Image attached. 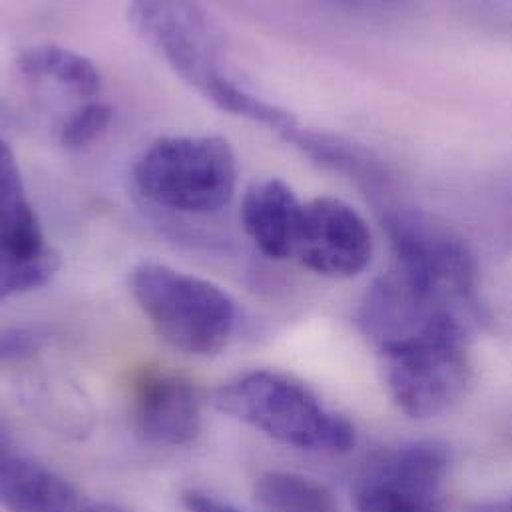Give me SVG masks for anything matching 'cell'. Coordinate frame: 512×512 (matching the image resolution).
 Returning a JSON list of instances; mask_svg holds the SVG:
<instances>
[{"mask_svg": "<svg viewBox=\"0 0 512 512\" xmlns=\"http://www.w3.org/2000/svg\"><path fill=\"white\" fill-rule=\"evenodd\" d=\"M373 254V238L361 214L337 198L303 206L295 256L307 269L345 279L361 273Z\"/></svg>", "mask_w": 512, "mask_h": 512, "instance_id": "cell-8", "label": "cell"}, {"mask_svg": "<svg viewBox=\"0 0 512 512\" xmlns=\"http://www.w3.org/2000/svg\"><path fill=\"white\" fill-rule=\"evenodd\" d=\"M471 512H512V497L481 503V505H477Z\"/></svg>", "mask_w": 512, "mask_h": 512, "instance_id": "cell-17", "label": "cell"}, {"mask_svg": "<svg viewBox=\"0 0 512 512\" xmlns=\"http://www.w3.org/2000/svg\"><path fill=\"white\" fill-rule=\"evenodd\" d=\"M16 66L24 78L52 82L78 98H94L102 86V76L92 60L56 44L26 48L16 58Z\"/></svg>", "mask_w": 512, "mask_h": 512, "instance_id": "cell-12", "label": "cell"}, {"mask_svg": "<svg viewBox=\"0 0 512 512\" xmlns=\"http://www.w3.org/2000/svg\"><path fill=\"white\" fill-rule=\"evenodd\" d=\"M132 425L150 445H190L202 429V399L196 385L172 371H144L132 391Z\"/></svg>", "mask_w": 512, "mask_h": 512, "instance_id": "cell-9", "label": "cell"}, {"mask_svg": "<svg viewBox=\"0 0 512 512\" xmlns=\"http://www.w3.org/2000/svg\"><path fill=\"white\" fill-rule=\"evenodd\" d=\"M130 291L158 337L186 355H218L232 339L238 309L216 283L160 261L130 271Z\"/></svg>", "mask_w": 512, "mask_h": 512, "instance_id": "cell-2", "label": "cell"}, {"mask_svg": "<svg viewBox=\"0 0 512 512\" xmlns=\"http://www.w3.org/2000/svg\"><path fill=\"white\" fill-rule=\"evenodd\" d=\"M2 505L8 512H78L80 501L70 483L46 467L4 453L0 469Z\"/></svg>", "mask_w": 512, "mask_h": 512, "instance_id": "cell-11", "label": "cell"}, {"mask_svg": "<svg viewBox=\"0 0 512 512\" xmlns=\"http://www.w3.org/2000/svg\"><path fill=\"white\" fill-rule=\"evenodd\" d=\"M40 337L30 329H8L2 335V359H24L30 357L38 349Z\"/></svg>", "mask_w": 512, "mask_h": 512, "instance_id": "cell-15", "label": "cell"}, {"mask_svg": "<svg viewBox=\"0 0 512 512\" xmlns=\"http://www.w3.org/2000/svg\"><path fill=\"white\" fill-rule=\"evenodd\" d=\"M134 28L198 92L226 76L224 44L208 12L192 2H136L130 8Z\"/></svg>", "mask_w": 512, "mask_h": 512, "instance_id": "cell-6", "label": "cell"}, {"mask_svg": "<svg viewBox=\"0 0 512 512\" xmlns=\"http://www.w3.org/2000/svg\"><path fill=\"white\" fill-rule=\"evenodd\" d=\"M112 108L104 102H88L78 108L60 128V142L70 150H78L94 142L110 124Z\"/></svg>", "mask_w": 512, "mask_h": 512, "instance_id": "cell-14", "label": "cell"}, {"mask_svg": "<svg viewBox=\"0 0 512 512\" xmlns=\"http://www.w3.org/2000/svg\"><path fill=\"white\" fill-rule=\"evenodd\" d=\"M0 204V293L2 297H12L40 289L58 271L60 256L44 244L38 218L28 202L8 144L0 148Z\"/></svg>", "mask_w": 512, "mask_h": 512, "instance_id": "cell-7", "label": "cell"}, {"mask_svg": "<svg viewBox=\"0 0 512 512\" xmlns=\"http://www.w3.org/2000/svg\"><path fill=\"white\" fill-rule=\"evenodd\" d=\"M78 512H128L122 507L116 505H92V507H82Z\"/></svg>", "mask_w": 512, "mask_h": 512, "instance_id": "cell-18", "label": "cell"}, {"mask_svg": "<svg viewBox=\"0 0 512 512\" xmlns=\"http://www.w3.org/2000/svg\"><path fill=\"white\" fill-rule=\"evenodd\" d=\"M182 503L188 512H242L230 503H224L216 497H210L202 491L190 489L182 495Z\"/></svg>", "mask_w": 512, "mask_h": 512, "instance_id": "cell-16", "label": "cell"}, {"mask_svg": "<svg viewBox=\"0 0 512 512\" xmlns=\"http://www.w3.org/2000/svg\"><path fill=\"white\" fill-rule=\"evenodd\" d=\"M256 499L269 512H341L327 487L297 473H265L256 483Z\"/></svg>", "mask_w": 512, "mask_h": 512, "instance_id": "cell-13", "label": "cell"}, {"mask_svg": "<svg viewBox=\"0 0 512 512\" xmlns=\"http://www.w3.org/2000/svg\"><path fill=\"white\" fill-rule=\"evenodd\" d=\"M303 206L279 178L259 180L248 188L242 202V224L263 256H295Z\"/></svg>", "mask_w": 512, "mask_h": 512, "instance_id": "cell-10", "label": "cell"}, {"mask_svg": "<svg viewBox=\"0 0 512 512\" xmlns=\"http://www.w3.org/2000/svg\"><path fill=\"white\" fill-rule=\"evenodd\" d=\"M214 407L269 439L317 453H347L355 445V427L327 409L303 383L275 373L252 371L222 385Z\"/></svg>", "mask_w": 512, "mask_h": 512, "instance_id": "cell-1", "label": "cell"}, {"mask_svg": "<svg viewBox=\"0 0 512 512\" xmlns=\"http://www.w3.org/2000/svg\"><path fill=\"white\" fill-rule=\"evenodd\" d=\"M449 451L419 441L385 453L355 483L357 512H443Z\"/></svg>", "mask_w": 512, "mask_h": 512, "instance_id": "cell-5", "label": "cell"}, {"mask_svg": "<svg viewBox=\"0 0 512 512\" xmlns=\"http://www.w3.org/2000/svg\"><path fill=\"white\" fill-rule=\"evenodd\" d=\"M467 341L431 337L379 351L393 403L411 419H433L451 411L473 379Z\"/></svg>", "mask_w": 512, "mask_h": 512, "instance_id": "cell-4", "label": "cell"}, {"mask_svg": "<svg viewBox=\"0 0 512 512\" xmlns=\"http://www.w3.org/2000/svg\"><path fill=\"white\" fill-rule=\"evenodd\" d=\"M136 188L154 204L188 214L218 212L238 184V160L220 136H166L132 168Z\"/></svg>", "mask_w": 512, "mask_h": 512, "instance_id": "cell-3", "label": "cell"}]
</instances>
